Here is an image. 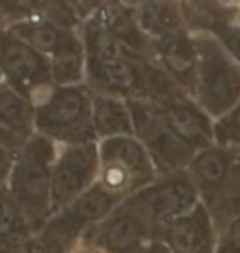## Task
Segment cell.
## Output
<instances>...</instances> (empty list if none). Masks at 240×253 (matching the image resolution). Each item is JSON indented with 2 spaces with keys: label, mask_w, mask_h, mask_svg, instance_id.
I'll return each mask as SVG.
<instances>
[{
  "label": "cell",
  "mask_w": 240,
  "mask_h": 253,
  "mask_svg": "<svg viewBox=\"0 0 240 253\" xmlns=\"http://www.w3.org/2000/svg\"><path fill=\"white\" fill-rule=\"evenodd\" d=\"M59 146L35 133L15 155L7 189L23 212L33 235L53 215L51 174Z\"/></svg>",
  "instance_id": "obj_1"
},
{
  "label": "cell",
  "mask_w": 240,
  "mask_h": 253,
  "mask_svg": "<svg viewBox=\"0 0 240 253\" xmlns=\"http://www.w3.org/2000/svg\"><path fill=\"white\" fill-rule=\"evenodd\" d=\"M35 133L58 146L97 143L93 126V92L86 84L54 87L37 102Z\"/></svg>",
  "instance_id": "obj_2"
},
{
  "label": "cell",
  "mask_w": 240,
  "mask_h": 253,
  "mask_svg": "<svg viewBox=\"0 0 240 253\" xmlns=\"http://www.w3.org/2000/svg\"><path fill=\"white\" fill-rule=\"evenodd\" d=\"M192 38L197 51L194 100L217 120L240 104V63L211 33H194Z\"/></svg>",
  "instance_id": "obj_3"
},
{
  "label": "cell",
  "mask_w": 240,
  "mask_h": 253,
  "mask_svg": "<svg viewBox=\"0 0 240 253\" xmlns=\"http://www.w3.org/2000/svg\"><path fill=\"white\" fill-rule=\"evenodd\" d=\"M153 161L135 135L99 141V183L119 199L137 194L158 178Z\"/></svg>",
  "instance_id": "obj_4"
},
{
  "label": "cell",
  "mask_w": 240,
  "mask_h": 253,
  "mask_svg": "<svg viewBox=\"0 0 240 253\" xmlns=\"http://www.w3.org/2000/svg\"><path fill=\"white\" fill-rule=\"evenodd\" d=\"M134 120V135L142 141L160 176L188 169L194 151L173 133L155 104L144 99H127Z\"/></svg>",
  "instance_id": "obj_5"
},
{
  "label": "cell",
  "mask_w": 240,
  "mask_h": 253,
  "mask_svg": "<svg viewBox=\"0 0 240 253\" xmlns=\"http://www.w3.org/2000/svg\"><path fill=\"white\" fill-rule=\"evenodd\" d=\"M130 197L146 217L155 239H160L163 230L173 220L188 214L201 202L196 186L186 169L158 176L150 186Z\"/></svg>",
  "instance_id": "obj_6"
},
{
  "label": "cell",
  "mask_w": 240,
  "mask_h": 253,
  "mask_svg": "<svg viewBox=\"0 0 240 253\" xmlns=\"http://www.w3.org/2000/svg\"><path fill=\"white\" fill-rule=\"evenodd\" d=\"M155 239L151 225L132 197H127L84 235L88 244L102 253H145Z\"/></svg>",
  "instance_id": "obj_7"
},
{
  "label": "cell",
  "mask_w": 240,
  "mask_h": 253,
  "mask_svg": "<svg viewBox=\"0 0 240 253\" xmlns=\"http://www.w3.org/2000/svg\"><path fill=\"white\" fill-rule=\"evenodd\" d=\"M0 73L3 81L32 99L35 105L54 87L49 58L8 30H0Z\"/></svg>",
  "instance_id": "obj_8"
},
{
  "label": "cell",
  "mask_w": 240,
  "mask_h": 253,
  "mask_svg": "<svg viewBox=\"0 0 240 253\" xmlns=\"http://www.w3.org/2000/svg\"><path fill=\"white\" fill-rule=\"evenodd\" d=\"M99 178V141L59 146L51 174L53 214L66 209Z\"/></svg>",
  "instance_id": "obj_9"
},
{
  "label": "cell",
  "mask_w": 240,
  "mask_h": 253,
  "mask_svg": "<svg viewBox=\"0 0 240 253\" xmlns=\"http://www.w3.org/2000/svg\"><path fill=\"white\" fill-rule=\"evenodd\" d=\"M145 63L132 58L86 56L84 84L93 94L114 95L120 99H144Z\"/></svg>",
  "instance_id": "obj_10"
},
{
  "label": "cell",
  "mask_w": 240,
  "mask_h": 253,
  "mask_svg": "<svg viewBox=\"0 0 240 253\" xmlns=\"http://www.w3.org/2000/svg\"><path fill=\"white\" fill-rule=\"evenodd\" d=\"M171 253H214L219 232L202 202L180 219L173 220L160 237Z\"/></svg>",
  "instance_id": "obj_11"
},
{
  "label": "cell",
  "mask_w": 240,
  "mask_h": 253,
  "mask_svg": "<svg viewBox=\"0 0 240 253\" xmlns=\"http://www.w3.org/2000/svg\"><path fill=\"white\" fill-rule=\"evenodd\" d=\"M163 120L178 138L190 145L194 151H201L216 143L214 120L191 95L171 100L165 105H156Z\"/></svg>",
  "instance_id": "obj_12"
},
{
  "label": "cell",
  "mask_w": 240,
  "mask_h": 253,
  "mask_svg": "<svg viewBox=\"0 0 240 253\" xmlns=\"http://www.w3.org/2000/svg\"><path fill=\"white\" fill-rule=\"evenodd\" d=\"M153 56L163 71L194 99L197 74V51L188 30L153 42Z\"/></svg>",
  "instance_id": "obj_13"
},
{
  "label": "cell",
  "mask_w": 240,
  "mask_h": 253,
  "mask_svg": "<svg viewBox=\"0 0 240 253\" xmlns=\"http://www.w3.org/2000/svg\"><path fill=\"white\" fill-rule=\"evenodd\" d=\"M240 158V150L214 143L194 155L188 174L197 189L201 202L209 201L222 188Z\"/></svg>",
  "instance_id": "obj_14"
},
{
  "label": "cell",
  "mask_w": 240,
  "mask_h": 253,
  "mask_svg": "<svg viewBox=\"0 0 240 253\" xmlns=\"http://www.w3.org/2000/svg\"><path fill=\"white\" fill-rule=\"evenodd\" d=\"M88 227L83 225L68 209L54 212L42 229L33 235L32 249L37 253H74L83 244Z\"/></svg>",
  "instance_id": "obj_15"
},
{
  "label": "cell",
  "mask_w": 240,
  "mask_h": 253,
  "mask_svg": "<svg viewBox=\"0 0 240 253\" xmlns=\"http://www.w3.org/2000/svg\"><path fill=\"white\" fill-rule=\"evenodd\" d=\"M51 79L56 87L84 84L86 81V48L73 28L68 30L56 48V51L49 56Z\"/></svg>",
  "instance_id": "obj_16"
},
{
  "label": "cell",
  "mask_w": 240,
  "mask_h": 253,
  "mask_svg": "<svg viewBox=\"0 0 240 253\" xmlns=\"http://www.w3.org/2000/svg\"><path fill=\"white\" fill-rule=\"evenodd\" d=\"M93 126L97 141L134 135V120L127 99L93 94Z\"/></svg>",
  "instance_id": "obj_17"
},
{
  "label": "cell",
  "mask_w": 240,
  "mask_h": 253,
  "mask_svg": "<svg viewBox=\"0 0 240 253\" xmlns=\"http://www.w3.org/2000/svg\"><path fill=\"white\" fill-rule=\"evenodd\" d=\"M33 232L5 186L0 189V253H28Z\"/></svg>",
  "instance_id": "obj_18"
},
{
  "label": "cell",
  "mask_w": 240,
  "mask_h": 253,
  "mask_svg": "<svg viewBox=\"0 0 240 253\" xmlns=\"http://www.w3.org/2000/svg\"><path fill=\"white\" fill-rule=\"evenodd\" d=\"M35 109L32 99L7 81L0 83V124L25 141L35 135Z\"/></svg>",
  "instance_id": "obj_19"
},
{
  "label": "cell",
  "mask_w": 240,
  "mask_h": 253,
  "mask_svg": "<svg viewBox=\"0 0 240 253\" xmlns=\"http://www.w3.org/2000/svg\"><path fill=\"white\" fill-rule=\"evenodd\" d=\"M7 30L22 42L30 44L33 49L49 58L59 46V43L63 42L66 32L71 28H61L51 20L33 17L22 20V22L10 23Z\"/></svg>",
  "instance_id": "obj_20"
},
{
  "label": "cell",
  "mask_w": 240,
  "mask_h": 253,
  "mask_svg": "<svg viewBox=\"0 0 240 253\" xmlns=\"http://www.w3.org/2000/svg\"><path fill=\"white\" fill-rule=\"evenodd\" d=\"M122 202L117 196L105 191L99 183H96L93 188L88 189L84 194H81L73 204L68 206V209L81 224L93 229L99 222H102L112 211Z\"/></svg>",
  "instance_id": "obj_21"
},
{
  "label": "cell",
  "mask_w": 240,
  "mask_h": 253,
  "mask_svg": "<svg viewBox=\"0 0 240 253\" xmlns=\"http://www.w3.org/2000/svg\"><path fill=\"white\" fill-rule=\"evenodd\" d=\"M214 138L217 145L240 150V104L214 122Z\"/></svg>",
  "instance_id": "obj_22"
},
{
  "label": "cell",
  "mask_w": 240,
  "mask_h": 253,
  "mask_svg": "<svg viewBox=\"0 0 240 253\" xmlns=\"http://www.w3.org/2000/svg\"><path fill=\"white\" fill-rule=\"evenodd\" d=\"M212 37L222 44L224 49L240 63V15L236 18H231L227 22L217 25L212 30Z\"/></svg>",
  "instance_id": "obj_23"
},
{
  "label": "cell",
  "mask_w": 240,
  "mask_h": 253,
  "mask_svg": "<svg viewBox=\"0 0 240 253\" xmlns=\"http://www.w3.org/2000/svg\"><path fill=\"white\" fill-rule=\"evenodd\" d=\"M47 0H0V15L13 18H33L35 13H43Z\"/></svg>",
  "instance_id": "obj_24"
},
{
  "label": "cell",
  "mask_w": 240,
  "mask_h": 253,
  "mask_svg": "<svg viewBox=\"0 0 240 253\" xmlns=\"http://www.w3.org/2000/svg\"><path fill=\"white\" fill-rule=\"evenodd\" d=\"M66 3L69 5V8L73 10L79 20L93 17L97 10L105 3V0H66Z\"/></svg>",
  "instance_id": "obj_25"
},
{
  "label": "cell",
  "mask_w": 240,
  "mask_h": 253,
  "mask_svg": "<svg viewBox=\"0 0 240 253\" xmlns=\"http://www.w3.org/2000/svg\"><path fill=\"white\" fill-rule=\"evenodd\" d=\"M15 155L17 153H13V151H10L8 148H5L3 145H0V189H3L8 183Z\"/></svg>",
  "instance_id": "obj_26"
},
{
  "label": "cell",
  "mask_w": 240,
  "mask_h": 253,
  "mask_svg": "<svg viewBox=\"0 0 240 253\" xmlns=\"http://www.w3.org/2000/svg\"><path fill=\"white\" fill-rule=\"evenodd\" d=\"M214 253H240V240L231 232L219 237L217 249Z\"/></svg>",
  "instance_id": "obj_27"
},
{
  "label": "cell",
  "mask_w": 240,
  "mask_h": 253,
  "mask_svg": "<svg viewBox=\"0 0 240 253\" xmlns=\"http://www.w3.org/2000/svg\"><path fill=\"white\" fill-rule=\"evenodd\" d=\"M145 253H171V250L168 249V245L165 244V242L156 239V240H151L150 244H148Z\"/></svg>",
  "instance_id": "obj_28"
},
{
  "label": "cell",
  "mask_w": 240,
  "mask_h": 253,
  "mask_svg": "<svg viewBox=\"0 0 240 253\" xmlns=\"http://www.w3.org/2000/svg\"><path fill=\"white\" fill-rule=\"evenodd\" d=\"M74 253H102V252H100V250H97V249H94V247L88 245V244H81V245H79V249L76 250Z\"/></svg>",
  "instance_id": "obj_29"
},
{
  "label": "cell",
  "mask_w": 240,
  "mask_h": 253,
  "mask_svg": "<svg viewBox=\"0 0 240 253\" xmlns=\"http://www.w3.org/2000/svg\"><path fill=\"white\" fill-rule=\"evenodd\" d=\"M2 81H3V76H2V73H0V83H2Z\"/></svg>",
  "instance_id": "obj_30"
},
{
  "label": "cell",
  "mask_w": 240,
  "mask_h": 253,
  "mask_svg": "<svg viewBox=\"0 0 240 253\" xmlns=\"http://www.w3.org/2000/svg\"><path fill=\"white\" fill-rule=\"evenodd\" d=\"M28 253H37V252H33V249H32V250H30Z\"/></svg>",
  "instance_id": "obj_31"
},
{
  "label": "cell",
  "mask_w": 240,
  "mask_h": 253,
  "mask_svg": "<svg viewBox=\"0 0 240 253\" xmlns=\"http://www.w3.org/2000/svg\"><path fill=\"white\" fill-rule=\"evenodd\" d=\"M239 5H240V0H239Z\"/></svg>",
  "instance_id": "obj_32"
}]
</instances>
